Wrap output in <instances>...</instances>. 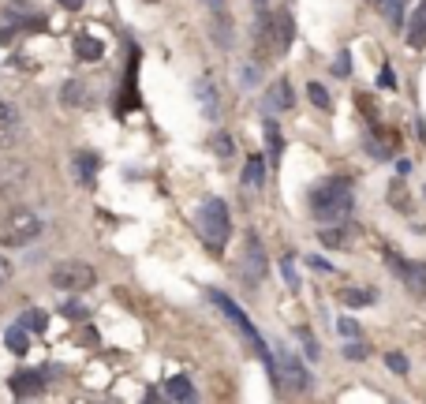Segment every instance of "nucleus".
<instances>
[{
	"label": "nucleus",
	"mask_w": 426,
	"mask_h": 404,
	"mask_svg": "<svg viewBox=\"0 0 426 404\" xmlns=\"http://www.w3.org/2000/svg\"><path fill=\"white\" fill-rule=\"evenodd\" d=\"M389 202H393V206H401V210H408V195H404V187H401V184L389 187Z\"/></svg>",
	"instance_id": "obj_39"
},
{
	"label": "nucleus",
	"mask_w": 426,
	"mask_h": 404,
	"mask_svg": "<svg viewBox=\"0 0 426 404\" xmlns=\"http://www.w3.org/2000/svg\"><path fill=\"white\" fill-rule=\"evenodd\" d=\"M265 146H270V158L277 165L281 161V150H284V135H281V127H277L273 120H265Z\"/></svg>",
	"instance_id": "obj_21"
},
{
	"label": "nucleus",
	"mask_w": 426,
	"mask_h": 404,
	"mask_svg": "<svg viewBox=\"0 0 426 404\" xmlns=\"http://www.w3.org/2000/svg\"><path fill=\"white\" fill-rule=\"evenodd\" d=\"M101 53H105V45L98 42V37H90V34H83V37H79V42H75V57L79 60H101Z\"/></svg>",
	"instance_id": "obj_18"
},
{
	"label": "nucleus",
	"mask_w": 426,
	"mask_h": 404,
	"mask_svg": "<svg viewBox=\"0 0 426 404\" xmlns=\"http://www.w3.org/2000/svg\"><path fill=\"white\" fill-rule=\"evenodd\" d=\"M370 127H374V132L363 139L367 154H370V158H378V161H393V154L401 150V135L385 132V127H378V124H370Z\"/></svg>",
	"instance_id": "obj_9"
},
{
	"label": "nucleus",
	"mask_w": 426,
	"mask_h": 404,
	"mask_svg": "<svg viewBox=\"0 0 426 404\" xmlns=\"http://www.w3.org/2000/svg\"><path fill=\"white\" fill-rule=\"evenodd\" d=\"M408 45H411V49H422V45H426V0H419V4H415V11H411Z\"/></svg>",
	"instance_id": "obj_16"
},
{
	"label": "nucleus",
	"mask_w": 426,
	"mask_h": 404,
	"mask_svg": "<svg viewBox=\"0 0 426 404\" xmlns=\"http://www.w3.org/2000/svg\"><path fill=\"white\" fill-rule=\"evenodd\" d=\"M64 315H71V318H86V307L83 304H60Z\"/></svg>",
	"instance_id": "obj_40"
},
{
	"label": "nucleus",
	"mask_w": 426,
	"mask_h": 404,
	"mask_svg": "<svg viewBox=\"0 0 426 404\" xmlns=\"http://www.w3.org/2000/svg\"><path fill=\"white\" fill-rule=\"evenodd\" d=\"M198 229H202L206 243L213 251H224V243H229V232H232V221H229V206L221 199H206L202 210H198Z\"/></svg>",
	"instance_id": "obj_4"
},
{
	"label": "nucleus",
	"mask_w": 426,
	"mask_h": 404,
	"mask_svg": "<svg viewBox=\"0 0 426 404\" xmlns=\"http://www.w3.org/2000/svg\"><path fill=\"white\" fill-rule=\"evenodd\" d=\"M195 94H198V105H202V116L206 120H217V112H221V98H217V86H213L206 75L195 83Z\"/></svg>",
	"instance_id": "obj_15"
},
{
	"label": "nucleus",
	"mask_w": 426,
	"mask_h": 404,
	"mask_svg": "<svg viewBox=\"0 0 426 404\" xmlns=\"http://www.w3.org/2000/svg\"><path fill=\"white\" fill-rule=\"evenodd\" d=\"M8 386H11V393H16L19 400H26V397H38L42 393V371H16L8 378Z\"/></svg>",
	"instance_id": "obj_12"
},
{
	"label": "nucleus",
	"mask_w": 426,
	"mask_h": 404,
	"mask_svg": "<svg viewBox=\"0 0 426 404\" xmlns=\"http://www.w3.org/2000/svg\"><path fill=\"white\" fill-rule=\"evenodd\" d=\"M60 8L64 11H79V8H83V0H60Z\"/></svg>",
	"instance_id": "obj_42"
},
{
	"label": "nucleus",
	"mask_w": 426,
	"mask_h": 404,
	"mask_svg": "<svg viewBox=\"0 0 426 404\" xmlns=\"http://www.w3.org/2000/svg\"><path fill=\"white\" fill-rule=\"evenodd\" d=\"M307 98L314 101L318 109H333V101H329V90H326L322 83H311V86H307Z\"/></svg>",
	"instance_id": "obj_27"
},
{
	"label": "nucleus",
	"mask_w": 426,
	"mask_h": 404,
	"mask_svg": "<svg viewBox=\"0 0 426 404\" xmlns=\"http://www.w3.org/2000/svg\"><path fill=\"white\" fill-rule=\"evenodd\" d=\"M239 86H243V90L258 86V64H243V68H239Z\"/></svg>",
	"instance_id": "obj_30"
},
{
	"label": "nucleus",
	"mask_w": 426,
	"mask_h": 404,
	"mask_svg": "<svg viewBox=\"0 0 426 404\" xmlns=\"http://www.w3.org/2000/svg\"><path fill=\"white\" fill-rule=\"evenodd\" d=\"M26 180H30V173H26L23 161H0V195H4V199L19 195L26 187Z\"/></svg>",
	"instance_id": "obj_11"
},
{
	"label": "nucleus",
	"mask_w": 426,
	"mask_h": 404,
	"mask_svg": "<svg viewBox=\"0 0 426 404\" xmlns=\"http://www.w3.org/2000/svg\"><path fill=\"white\" fill-rule=\"evenodd\" d=\"M209 34H213V42H217V49H224V53L232 49V16H229V8H213Z\"/></svg>",
	"instance_id": "obj_14"
},
{
	"label": "nucleus",
	"mask_w": 426,
	"mask_h": 404,
	"mask_svg": "<svg viewBox=\"0 0 426 404\" xmlns=\"http://www.w3.org/2000/svg\"><path fill=\"white\" fill-rule=\"evenodd\" d=\"M385 363H389V371L408 374V356H401V352H389V356H385Z\"/></svg>",
	"instance_id": "obj_32"
},
{
	"label": "nucleus",
	"mask_w": 426,
	"mask_h": 404,
	"mask_svg": "<svg viewBox=\"0 0 426 404\" xmlns=\"http://www.w3.org/2000/svg\"><path fill=\"white\" fill-rule=\"evenodd\" d=\"M378 86H381V90H396V71H393V68H381V71H378Z\"/></svg>",
	"instance_id": "obj_36"
},
{
	"label": "nucleus",
	"mask_w": 426,
	"mask_h": 404,
	"mask_svg": "<svg viewBox=\"0 0 426 404\" xmlns=\"http://www.w3.org/2000/svg\"><path fill=\"white\" fill-rule=\"evenodd\" d=\"M292 105H296V90H292V83L288 79H273V86L265 90V109L288 112Z\"/></svg>",
	"instance_id": "obj_13"
},
{
	"label": "nucleus",
	"mask_w": 426,
	"mask_h": 404,
	"mask_svg": "<svg viewBox=\"0 0 426 404\" xmlns=\"http://www.w3.org/2000/svg\"><path fill=\"white\" fill-rule=\"evenodd\" d=\"M340 299H344L348 307H370V304L378 299V292H374V289H348V292H340Z\"/></svg>",
	"instance_id": "obj_24"
},
{
	"label": "nucleus",
	"mask_w": 426,
	"mask_h": 404,
	"mask_svg": "<svg viewBox=\"0 0 426 404\" xmlns=\"http://www.w3.org/2000/svg\"><path fill=\"white\" fill-rule=\"evenodd\" d=\"M265 258H270V255H265L258 232H247V236H243V277L251 284H258L265 273H270V262H265Z\"/></svg>",
	"instance_id": "obj_7"
},
{
	"label": "nucleus",
	"mask_w": 426,
	"mask_h": 404,
	"mask_svg": "<svg viewBox=\"0 0 426 404\" xmlns=\"http://www.w3.org/2000/svg\"><path fill=\"white\" fill-rule=\"evenodd\" d=\"M348 229H352V225H329V229L318 232V240H322L326 247H340L344 240H348Z\"/></svg>",
	"instance_id": "obj_25"
},
{
	"label": "nucleus",
	"mask_w": 426,
	"mask_h": 404,
	"mask_svg": "<svg viewBox=\"0 0 426 404\" xmlns=\"http://www.w3.org/2000/svg\"><path fill=\"white\" fill-rule=\"evenodd\" d=\"M333 71H337V79H348V71H352V53H348V49H340V53H337V68H333Z\"/></svg>",
	"instance_id": "obj_31"
},
{
	"label": "nucleus",
	"mask_w": 426,
	"mask_h": 404,
	"mask_svg": "<svg viewBox=\"0 0 426 404\" xmlns=\"http://www.w3.org/2000/svg\"><path fill=\"white\" fill-rule=\"evenodd\" d=\"M168 397L172 400H195V386L188 382V378H183V374H176V378H168Z\"/></svg>",
	"instance_id": "obj_22"
},
{
	"label": "nucleus",
	"mask_w": 426,
	"mask_h": 404,
	"mask_svg": "<svg viewBox=\"0 0 426 404\" xmlns=\"http://www.w3.org/2000/svg\"><path fill=\"white\" fill-rule=\"evenodd\" d=\"M281 270H284V281L292 284V289H299V281H296V266H292V255L281 258Z\"/></svg>",
	"instance_id": "obj_37"
},
{
	"label": "nucleus",
	"mask_w": 426,
	"mask_h": 404,
	"mask_svg": "<svg viewBox=\"0 0 426 404\" xmlns=\"http://www.w3.org/2000/svg\"><path fill=\"white\" fill-rule=\"evenodd\" d=\"M262 180H265V158L251 154L247 168H243V184H247V187H262Z\"/></svg>",
	"instance_id": "obj_19"
},
{
	"label": "nucleus",
	"mask_w": 426,
	"mask_h": 404,
	"mask_svg": "<svg viewBox=\"0 0 426 404\" xmlns=\"http://www.w3.org/2000/svg\"><path fill=\"white\" fill-rule=\"evenodd\" d=\"M16 124H19V112L11 109L8 101H0V135H4V132H11Z\"/></svg>",
	"instance_id": "obj_29"
},
{
	"label": "nucleus",
	"mask_w": 426,
	"mask_h": 404,
	"mask_svg": "<svg viewBox=\"0 0 426 404\" xmlns=\"http://www.w3.org/2000/svg\"><path fill=\"white\" fill-rule=\"evenodd\" d=\"M255 8H258V16H265V0H255Z\"/></svg>",
	"instance_id": "obj_45"
},
{
	"label": "nucleus",
	"mask_w": 426,
	"mask_h": 404,
	"mask_svg": "<svg viewBox=\"0 0 426 404\" xmlns=\"http://www.w3.org/2000/svg\"><path fill=\"white\" fill-rule=\"evenodd\" d=\"M4 345L16 352V356L30 352V341H26V330H23V325H11V330H4Z\"/></svg>",
	"instance_id": "obj_23"
},
{
	"label": "nucleus",
	"mask_w": 426,
	"mask_h": 404,
	"mask_svg": "<svg viewBox=\"0 0 426 404\" xmlns=\"http://www.w3.org/2000/svg\"><path fill=\"white\" fill-rule=\"evenodd\" d=\"M60 101H64V105H83V101H86V86L79 79H71L68 86L60 90Z\"/></svg>",
	"instance_id": "obj_26"
},
{
	"label": "nucleus",
	"mask_w": 426,
	"mask_h": 404,
	"mask_svg": "<svg viewBox=\"0 0 426 404\" xmlns=\"http://www.w3.org/2000/svg\"><path fill=\"white\" fill-rule=\"evenodd\" d=\"M262 34H265V49H270L273 57H284L292 49V37H296V23H292L288 11L262 16Z\"/></svg>",
	"instance_id": "obj_6"
},
{
	"label": "nucleus",
	"mask_w": 426,
	"mask_h": 404,
	"mask_svg": "<svg viewBox=\"0 0 426 404\" xmlns=\"http://www.w3.org/2000/svg\"><path fill=\"white\" fill-rule=\"evenodd\" d=\"M206 8H224V0H202Z\"/></svg>",
	"instance_id": "obj_44"
},
{
	"label": "nucleus",
	"mask_w": 426,
	"mask_h": 404,
	"mask_svg": "<svg viewBox=\"0 0 426 404\" xmlns=\"http://www.w3.org/2000/svg\"><path fill=\"white\" fill-rule=\"evenodd\" d=\"M352 180L348 176H333L322 180L314 191H311V214L318 221H340L352 214Z\"/></svg>",
	"instance_id": "obj_1"
},
{
	"label": "nucleus",
	"mask_w": 426,
	"mask_h": 404,
	"mask_svg": "<svg viewBox=\"0 0 426 404\" xmlns=\"http://www.w3.org/2000/svg\"><path fill=\"white\" fill-rule=\"evenodd\" d=\"M344 356H348V359H367L370 348H367L363 341H352V345H344Z\"/></svg>",
	"instance_id": "obj_33"
},
{
	"label": "nucleus",
	"mask_w": 426,
	"mask_h": 404,
	"mask_svg": "<svg viewBox=\"0 0 426 404\" xmlns=\"http://www.w3.org/2000/svg\"><path fill=\"white\" fill-rule=\"evenodd\" d=\"M38 232H42V217L19 206V210H11L0 221V247H26L38 240Z\"/></svg>",
	"instance_id": "obj_3"
},
{
	"label": "nucleus",
	"mask_w": 426,
	"mask_h": 404,
	"mask_svg": "<svg viewBox=\"0 0 426 404\" xmlns=\"http://www.w3.org/2000/svg\"><path fill=\"white\" fill-rule=\"evenodd\" d=\"M209 299H213V304H217V307L224 311V318H229V322L236 325V330H239V333L247 337V345L255 348V356H258V359L265 363V371L273 374V386H281V374H277V356H273L270 348H265V341H262V333L255 330V322L247 318V311L239 307V304H232V299L224 296V292H217V289H209Z\"/></svg>",
	"instance_id": "obj_2"
},
{
	"label": "nucleus",
	"mask_w": 426,
	"mask_h": 404,
	"mask_svg": "<svg viewBox=\"0 0 426 404\" xmlns=\"http://www.w3.org/2000/svg\"><path fill=\"white\" fill-rule=\"evenodd\" d=\"M396 173L408 176V173H411V161H404V158H401V161H396Z\"/></svg>",
	"instance_id": "obj_43"
},
{
	"label": "nucleus",
	"mask_w": 426,
	"mask_h": 404,
	"mask_svg": "<svg viewBox=\"0 0 426 404\" xmlns=\"http://www.w3.org/2000/svg\"><path fill=\"white\" fill-rule=\"evenodd\" d=\"M385 262H389V270H393L396 277H401V281L408 284L411 292H419V296L426 299V266H408L401 255H389Z\"/></svg>",
	"instance_id": "obj_10"
},
{
	"label": "nucleus",
	"mask_w": 426,
	"mask_h": 404,
	"mask_svg": "<svg viewBox=\"0 0 426 404\" xmlns=\"http://www.w3.org/2000/svg\"><path fill=\"white\" fill-rule=\"evenodd\" d=\"M299 341L307 345V356H311V359H318V356H322V348H318V341L311 337V330H299Z\"/></svg>",
	"instance_id": "obj_35"
},
{
	"label": "nucleus",
	"mask_w": 426,
	"mask_h": 404,
	"mask_svg": "<svg viewBox=\"0 0 426 404\" xmlns=\"http://www.w3.org/2000/svg\"><path fill=\"white\" fill-rule=\"evenodd\" d=\"M355 105H359V112H363L370 124H378V112H374V101H370V98H363V94H359V98H355Z\"/></svg>",
	"instance_id": "obj_34"
},
{
	"label": "nucleus",
	"mask_w": 426,
	"mask_h": 404,
	"mask_svg": "<svg viewBox=\"0 0 426 404\" xmlns=\"http://www.w3.org/2000/svg\"><path fill=\"white\" fill-rule=\"evenodd\" d=\"M19 325H23V330L26 333H45L49 330V315H45V311H23V315H19Z\"/></svg>",
	"instance_id": "obj_20"
},
{
	"label": "nucleus",
	"mask_w": 426,
	"mask_h": 404,
	"mask_svg": "<svg viewBox=\"0 0 426 404\" xmlns=\"http://www.w3.org/2000/svg\"><path fill=\"white\" fill-rule=\"evenodd\" d=\"M232 135L229 132H217V135H213V154H217V158H232Z\"/></svg>",
	"instance_id": "obj_28"
},
{
	"label": "nucleus",
	"mask_w": 426,
	"mask_h": 404,
	"mask_svg": "<svg viewBox=\"0 0 426 404\" xmlns=\"http://www.w3.org/2000/svg\"><path fill=\"white\" fill-rule=\"evenodd\" d=\"M340 333H344V337H355V333H359V322H355V318H340Z\"/></svg>",
	"instance_id": "obj_41"
},
{
	"label": "nucleus",
	"mask_w": 426,
	"mask_h": 404,
	"mask_svg": "<svg viewBox=\"0 0 426 404\" xmlns=\"http://www.w3.org/2000/svg\"><path fill=\"white\" fill-rule=\"evenodd\" d=\"M94 281H98V273L90 262H60L49 273V284L60 292H86V289H94Z\"/></svg>",
	"instance_id": "obj_5"
},
{
	"label": "nucleus",
	"mask_w": 426,
	"mask_h": 404,
	"mask_svg": "<svg viewBox=\"0 0 426 404\" xmlns=\"http://www.w3.org/2000/svg\"><path fill=\"white\" fill-rule=\"evenodd\" d=\"M277 374L288 378V386L299 389V393H307V389H311V374L296 359V352H292V348H277Z\"/></svg>",
	"instance_id": "obj_8"
},
{
	"label": "nucleus",
	"mask_w": 426,
	"mask_h": 404,
	"mask_svg": "<svg viewBox=\"0 0 426 404\" xmlns=\"http://www.w3.org/2000/svg\"><path fill=\"white\" fill-rule=\"evenodd\" d=\"M11 273H16V266H11V258H4V255H0V289H4V284L11 281Z\"/></svg>",
	"instance_id": "obj_38"
},
{
	"label": "nucleus",
	"mask_w": 426,
	"mask_h": 404,
	"mask_svg": "<svg viewBox=\"0 0 426 404\" xmlns=\"http://www.w3.org/2000/svg\"><path fill=\"white\" fill-rule=\"evenodd\" d=\"M370 4H381V0H370Z\"/></svg>",
	"instance_id": "obj_46"
},
{
	"label": "nucleus",
	"mask_w": 426,
	"mask_h": 404,
	"mask_svg": "<svg viewBox=\"0 0 426 404\" xmlns=\"http://www.w3.org/2000/svg\"><path fill=\"white\" fill-rule=\"evenodd\" d=\"M98 165H101L98 154H90V150H79V154H75V176L83 180V184H94Z\"/></svg>",
	"instance_id": "obj_17"
}]
</instances>
